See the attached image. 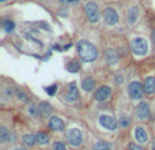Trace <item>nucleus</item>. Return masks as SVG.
Returning a JSON list of instances; mask_svg holds the SVG:
<instances>
[{
	"label": "nucleus",
	"mask_w": 155,
	"mask_h": 150,
	"mask_svg": "<svg viewBox=\"0 0 155 150\" xmlns=\"http://www.w3.org/2000/svg\"><path fill=\"white\" fill-rule=\"evenodd\" d=\"M10 142H15V134H11V137H10Z\"/></svg>",
	"instance_id": "nucleus-33"
},
{
	"label": "nucleus",
	"mask_w": 155,
	"mask_h": 150,
	"mask_svg": "<svg viewBox=\"0 0 155 150\" xmlns=\"http://www.w3.org/2000/svg\"><path fill=\"white\" fill-rule=\"evenodd\" d=\"M65 68H67V71H69V72H78V71L80 70V63L76 60V59H72L69 63L65 66Z\"/></svg>",
	"instance_id": "nucleus-18"
},
{
	"label": "nucleus",
	"mask_w": 155,
	"mask_h": 150,
	"mask_svg": "<svg viewBox=\"0 0 155 150\" xmlns=\"http://www.w3.org/2000/svg\"><path fill=\"white\" fill-rule=\"evenodd\" d=\"M67 140H68V143L74 147L80 146L82 140H83L82 132L78 130V128H71V130H68L67 131Z\"/></svg>",
	"instance_id": "nucleus-4"
},
{
	"label": "nucleus",
	"mask_w": 155,
	"mask_h": 150,
	"mask_svg": "<svg viewBox=\"0 0 155 150\" xmlns=\"http://www.w3.org/2000/svg\"><path fill=\"white\" fill-rule=\"evenodd\" d=\"M144 93L145 94H148V96H152L155 94V78L154 77H148L147 79L144 81Z\"/></svg>",
	"instance_id": "nucleus-14"
},
{
	"label": "nucleus",
	"mask_w": 155,
	"mask_h": 150,
	"mask_svg": "<svg viewBox=\"0 0 155 150\" xmlns=\"http://www.w3.org/2000/svg\"><path fill=\"white\" fill-rule=\"evenodd\" d=\"M29 113H30L31 116H37V115L39 113L38 106L34 105V104H30V105H29Z\"/></svg>",
	"instance_id": "nucleus-24"
},
{
	"label": "nucleus",
	"mask_w": 155,
	"mask_h": 150,
	"mask_svg": "<svg viewBox=\"0 0 155 150\" xmlns=\"http://www.w3.org/2000/svg\"><path fill=\"white\" fill-rule=\"evenodd\" d=\"M94 87H95V81L91 77L84 78V79L82 81V89H83L84 92H91V90H94Z\"/></svg>",
	"instance_id": "nucleus-16"
},
{
	"label": "nucleus",
	"mask_w": 155,
	"mask_h": 150,
	"mask_svg": "<svg viewBox=\"0 0 155 150\" xmlns=\"http://www.w3.org/2000/svg\"><path fill=\"white\" fill-rule=\"evenodd\" d=\"M150 116V106L147 102L142 101L136 108V117L139 120H147Z\"/></svg>",
	"instance_id": "nucleus-10"
},
{
	"label": "nucleus",
	"mask_w": 155,
	"mask_h": 150,
	"mask_svg": "<svg viewBox=\"0 0 155 150\" xmlns=\"http://www.w3.org/2000/svg\"><path fill=\"white\" fill-rule=\"evenodd\" d=\"M15 150H27V149H25V147H18V149H15Z\"/></svg>",
	"instance_id": "nucleus-36"
},
{
	"label": "nucleus",
	"mask_w": 155,
	"mask_h": 150,
	"mask_svg": "<svg viewBox=\"0 0 155 150\" xmlns=\"http://www.w3.org/2000/svg\"><path fill=\"white\" fill-rule=\"evenodd\" d=\"M78 98H79V92H78L76 83H75V82H71V83H69V86H68L67 93L64 94V101H67V102H69V104H72V102L78 101Z\"/></svg>",
	"instance_id": "nucleus-6"
},
{
	"label": "nucleus",
	"mask_w": 155,
	"mask_h": 150,
	"mask_svg": "<svg viewBox=\"0 0 155 150\" xmlns=\"http://www.w3.org/2000/svg\"><path fill=\"white\" fill-rule=\"evenodd\" d=\"M53 150H67V146L64 143H61V142H55Z\"/></svg>",
	"instance_id": "nucleus-27"
},
{
	"label": "nucleus",
	"mask_w": 155,
	"mask_h": 150,
	"mask_svg": "<svg viewBox=\"0 0 155 150\" xmlns=\"http://www.w3.org/2000/svg\"><path fill=\"white\" fill-rule=\"evenodd\" d=\"M58 1H61L63 4H78L80 0H58Z\"/></svg>",
	"instance_id": "nucleus-30"
},
{
	"label": "nucleus",
	"mask_w": 155,
	"mask_h": 150,
	"mask_svg": "<svg viewBox=\"0 0 155 150\" xmlns=\"http://www.w3.org/2000/svg\"><path fill=\"white\" fill-rule=\"evenodd\" d=\"M131 124V119L126 117V116H124V117L120 119V126H123V127H126V126Z\"/></svg>",
	"instance_id": "nucleus-26"
},
{
	"label": "nucleus",
	"mask_w": 155,
	"mask_h": 150,
	"mask_svg": "<svg viewBox=\"0 0 155 150\" xmlns=\"http://www.w3.org/2000/svg\"><path fill=\"white\" fill-rule=\"evenodd\" d=\"M137 19H139V7L133 6L126 13V21H128L129 25H135L137 22Z\"/></svg>",
	"instance_id": "nucleus-12"
},
{
	"label": "nucleus",
	"mask_w": 155,
	"mask_h": 150,
	"mask_svg": "<svg viewBox=\"0 0 155 150\" xmlns=\"http://www.w3.org/2000/svg\"><path fill=\"white\" fill-rule=\"evenodd\" d=\"M143 92H144V87H143L139 82L133 81V82L129 83L128 94H129V97H131L132 100H140L143 97Z\"/></svg>",
	"instance_id": "nucleus-5"
},
{
	"label": "nucleus",
	"mask_w": 155,
	"mask_h": 150,
	"mask_svg": "<svg viewBox=\"0 0 155 150\" xmlns=\"http://www.w3.org/2000/svg\"><path fill=\"white\" fill-rule=\"evenodd\" d=\"M99 124L102 126L103 128H106V130L113 131L117 128V120L113 117V116L102 115V116H99Z\"/></svg>",
	"instance_id": "nucleus-7"
},
{
	"label": "nucleus",
	"mask_w": 155,
	"mask_h": 150,
	"mask_svg": "<svg viewBox=\"0 0 155 150\" xmlns=\"http://www.w3.org/2000/svg\"><path fill=\"white\" fill-rule=\"evenodd\" d=\"M151 149H152V150H155V140H154V142H152V145H151Z\"/></svg>",
	"instance_id": "nucleus-35"
},
{
	"label": "nucleus",
	"mask_w": 155,
	"mask_h": 150,
	"mask_svg": "<svg viewBox=\"0 0 155 150\" xmlns=\"http://www.w3.org/2000/svg\"><path fill=\"white\" fill-rule=\"evenodd\" d=\"M0 1H1V3H4V1H6V0H0Z\"/></svg>",
	"instance_id": "nucleus-37"
},
{
	"label": "nucleus",
	"mask_w": 155,
	"mask_h": 150,
	"mask_svg": "<svg viewBox=\"0 0 155 150\" xmlns=\"http://www.w3.org/2000/svg\"><path fill=\"white\" fill-rule=\"evenodd\" d=\"M110 94H112V89H110L109 86H106V85H103V86H101L99 89L95 92L94 98L97 100L98 102H103V101H106V100H109Z\"/></svg>",
	"instance_id": "nucleus-9"
},
{
	"label": "nucleus",
	"mask_w": 155,
	"mask_h": 150,
	"mask_svg": "<svg viewBox=\"0 0 155 150\" xmlns=\"http://www.w3.org/2000/svg\"><path fill=\"white\" fill-rule=\"evenodd\" d=\"M12 94H14L12 87H6V89H4V97H6V98H10V97H12Z\"/></svg>",
	"instance_id": "nucleus-28"
},
{
	"label": "nucleus",
	"mask_w": 155,
	"mask_h": 150,
	"mask_svg": "<svg viewBox=\"0 0 155 150\" xmlns=\"http://www.w3.org/2000/svg\"><path fill=\"white\" fill-rule=\"evenodd\" d=\"M10 137H11V134L8 132V130L6 127H0V142L1 143L10 142Z\"/></svg>",
	"instance_id": "nucleus-22"
},
{
	"label": "nucleus",
	"mask_w": 155,
	"mask_h": 150,
	"mask_svg": "<svg viewBox=\"0 0 155 150\" xmlns=\"http://www.w3.org/2000/svg\"><path fill=\"white\" fill-rule=\"evenodd\" d=\"M110 149H112V143H109L106 140H98L93 147V150H110Z\"/></svg>",
	"instance_id": "nucleus-21"
},
{
	"label": "nucleus",
	"mask_w": 155,
	"mask_h": 150,
	"mask_svg": "<svg viewBox=\"0 0 155 150\" xmlns=\"http://www.w3.org/2000/svg\"><path fill=\"white\" fill-rule=\"evenodd\" d=\"M48 126H49V128L53 131H64V128H65L64 121L60 117H57V116H52L48 121Z\"/></svg>",
	"instance_id": "nucleus-11"
},
{
	"label": "nucleus",
	"mask_w": 155,
	"mask_h": 150,
	"mask_svg": "<svg viewBox=\"0 0 155 150\" xmlns=\"http://www.w3.org/2000/svg\"><path fill=\"white\" fill-rule=\"evenodd\" d=\"M135 138H136V140H139L140 143H145L147 139H148L147 132H145V130L143 127H136L135 128Z\"/></svg>",
	"instance_id": "nucleus-15"
},
{
	"label": "nucleus",
	"mask_w": 155,
	"mask_h": 150,
	"mask_svg": "<svg viewBox=\"0 0 155 150\" xmlns=\"http://www.w3.org/2000/svg\"><path fill=\"white\" fill-rule=\"evenodd\" d=\"M129 150H143L142 149V147H140V146H137V145H136V143H129Z\"/></svg>",
	"instance_id": "nucleus-31"
},
{
	"label": "nucleus",
	"mask_w": 155,
	"mask_h": 150,
	"mask_svg": "<svg viewBox=\"0 0 155 150\" xmlns=\"http://www.w3.org/2000/svg\"><path fill=\"white\" fill-rule=\"evenodd\" d=\"M36 137H37V143L41 145V146L49 143V135L46 132H37Z\"/></svg>",
	"instance_id": "nucleus-20"
},
{
	"label": "nucleus",
	"mask_w": 155,
	"mask_h": 150,
	"mask_svg": "<svg viewBox=\"0 0 155 150\" xmlns=\"http://www.w3.org/2000/svg\"><path fill=\"white\" fill-rule=\"evenodd\" d=\"M38 109H39V115L44 116V117H48L49 115L52 113V106L50 104H48V102L42 101L41 104L38 105Z\"/></svg>",
	"instance_id": "nucleus-17"
},
{
	"label": "nucleus",
	"mask_w": 155,
	"mask_h": 150,
	"mask_svg": "<svg viewBox=\"0 0 155 150\" xmlns=\"http://www.w3.org/2000/svg\"><path fill=\"white\" fill-rule=\"evenodd\" d=\"M45 90H46V93H48L49 96H55L56 92H57V85H52V86H48Z\"/></svg>",
	"instance_id": "nucleus-25"
},
{
	"label": "nucleus",
	"mask_w": 155,
	"mask_h": 150,
	"mask_svg": "<svg viewBox=\"0 0 155 150\" xmlns=\"http://www.w3.org/2000/svg\"><path fill=\"white\" fill-rule=\"evenodd\" d=\"M78 55L80 56V59L83 61L91 63V61H94L98 58V49L90 41L80 40L78 42Z\"/></svg>",
	"instance_id": "nucleus-1"
},
{
	"label": "nucleus",
	"mask_w": 155,
	"mask_h": 150,
	"mask_svg": "<svg viewBox=\"0 0 155 150\" xmlns=\"http://www.w3.org/2000/svg\"><path fill=\"white\" fill-rule=\"evenodd\" d=\"M22 142L26 146H33L34 143H37V137L33 134H26L22 137Z\"/></svg>",
	"instance_id": "nucleus-19"
},
{
	"label": "nucleus",
	"mask_w": 155,
	"mask_h": 150,
	"mask_svg": "<svg viewBox=\"0 0 155 150\" xmlns=\"http://www.w3.org/2000/svg\"><path fill=\"white\" fill-rule=\"evenodd\" d=\"M152 41L155 42V30H154V32H152Z\"/></svg>",
	"instance_id": "nucleus-34"
},
{
	"label": "nucleus",
	"mask_w": 155,
	"mask_h": 150,
	"mask_svg": "<svg viewBox=\"0 0 155 150\" xmlns=\"http://www.w3.org/2000/svg\"><path fill=\"white\" fill-rule=\"evenodd\" d=\"M1 25H3V29L6 33H11L14 29H15V23H14V21H11V19H4Z\"/></svg>",
	"instance_id": "nucleus-23"
},
{
	"label": "nucleus",
	"mask_w": 155,
	"mask_h": 150,
	"mask_svg": "<svg viewBox=\"0 0 155 150\" xmlns=\"http://www.w3.org/2000/svg\"><path fill=\"white\" fill-rule=\"evenodd\" d=\"M131 49L137 56H144L148 52V44L143 37H136L131 41Z\"/></svg>",
	"instance_id": "nucleus-2"
},
{
	"label": "nucleus",
	"mask_w": 155,
	"mask_h": 150,
	"mask_svg": "<svg viewBox=\"0 0 155 150\" xmlns=\"http://www.w3.org/2000/svg\"><path fill=\"white\" fill-rule=\"evenodd\" d=\"M105 60L109 66H116L118 63V53L114 49H107L105 52Z\"/></svg>",
	"instance_id": "nucleus-13"
},
{
	"label": "nucleus",
	"mask_w": 155,
	"mask_h": 150,
	"mask_svg": "<svg viewBox=\"0 0 155 150\" xmlns=\"http://www.w3.org/2000/svg\"><path fill=\"white\" fill-rule=\"evenodd\" d=\"M103 21H105L106 25H109V26L116 25L117 21H118V15H117L116 10L112 8V7H107L106 10L103 11Z\"/></svg>",
	"instance_id": "nucleus-8"
},
{
	"label": "nucleus",
	"mask_w": 155,
	"mask_h": 150,
	"mask_svg": "<svg viewBox=\"0 0 155 150\" xmlns=\"http://www.w3.org/2000/svg\"><path fill=\"white\" fill-rule=\"evenodd\" d=\"M16 96H18V98H19L20 101H27V97H26V94L23 92H20V90H18V92H16Z\"/></svg>",
	"instance_id": "nucleus-29"
},
{
	"label": "nucleus",
	"mask_w": 155,
	"mask_h": 150,
	"mask_svg": "<svg viewBox=\"0 0 155 150\" xmlns=\"http://www.w3.org/2000/svg\"><path fill=\"white\" fill-rule=\"evenodd\" d=\"M116 83L118 85V83H123V77L121 75H117L116 77Z\"/></svg>",
	"instance_id": "nucleus-32"
},
{
	"label": "nucleus",
	"mask_w": 155,
	"mask_h": 150,
	"mask_svg": "<svg viewBox=\"0 0 155 150\" xmlns=\"http://www.w3.org/2000/svg\"><path fill=\"white\" fill-rule=\"evenodd\" d=\"M84 13H86V16L91 23H95L99 21V7L97 3H94V1L87 3L84 6Z\"/></svg>",
	"instance_id": "nucleus-3"
}]
</instances>
